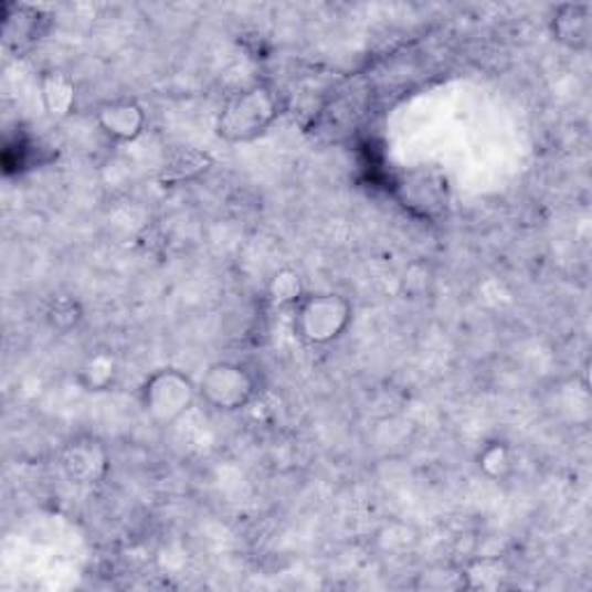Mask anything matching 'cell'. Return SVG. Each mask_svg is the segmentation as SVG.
<instances>
[{
  "mask_svg": "<svg viewBox=\"0 0 592 592\" xmlns=\"http://www.w3.org/2000/svg\"><path fill=\"white\" fill-rule=\"evenodd\" d=\"M207 405L218 412H239L249 405L257 393V380L253 370L236 361L211 363L197 384Z\"/></svg>",
  "mask_w": 592,
  "mask_h": 592,
  "instance_id": "277c9868",
  "label": "cell"
},
{
  "mask_svg": "<svg viewBox=\"0 0 592 592\" xmlns=\"http://www.w3.org/2000/svg\"><path fill=\"white\" fill-rule=\"evenodd\" d=\"M118 376V363L116 357L107 350H101L91 355L84 366L80 368V384L86 391H109L116 382Z\"/></svg>",
  "mask_w": 592,
  "mask_h": 592,
  "instance_id": "30bf717a",
  "label": "cell"
},
{
  "mask_svg": "<svg viewBox=\"0 0 592 592\" xmlns=\"http://www.w3.org/2000/svg\"><path fill=\"white\" fill-rule=\"evenodd\" d=\"M95 123L107 139L116 144H130L144 135L148 116L137 101L118 97V101H109L97 107Z\"/></svg>",
  "mask_w": 592,
  "mask_h": 592,
  "instance_id": "8992f818",
  "label": "cell"
},
{
  "mask_svg": "<svg viewBox=\"0 0 592 592\" xmlns=\"http://www.w3.org/2000/svg\"><path fill=\"white\" fill-rule=\"evenodd\" d=\"M209 167H211V156L200 154V151H179L175 156V160L165 165L162 179L171 181V183H179L183 179L202 175V171H207Z\"/></svg>",
  "mask_w": 592,
  "mask_h": 592,
  "instance_id": "8fae6325",
  "label": "cell"
},
{
  "mask_svg": "<svg viewBox=\"0 0 592 592\" xmlns=\"http://www.w3.org/2000/svg\"><path fill=\"white\" fill-rule=\"evenodd\" d=\"M281 116V97L266 86L255 84L239 91L218 114L215 133L230 144H243L262 137Z\"/></svg>",
  "mask_w": 592,
  "mask_h": 592,
  "instance_id": "6da1fadb",
  "label": "cell"
},
{
  "mask_svg": "<svg viewBox=\"0 0 592 592\" xmlns=\"http://www.w3.org/2000/svg\"><path fill=\"white\" fill-rule=\"evenodd\" d=\"M38 93L44 112L56 120L67 118L74 112V107H77V86L70 80V74L61 70L42 72Z\"/></svg>",
  "mask_w": 592,
  "mask_h": 592,
  "instance_id": "ba28073f",
  "label": "cell"
},
{
  "mask_svg": "<svg viewBox=\"0 0 592 592\" xmlns=\"http://www.w3.org/2000/svg\"><path fill=\"white\" fill-rule=\"evenodd\" d=\"M479 471L490 479H505L514 471V456L505 442H488L477 456Z\"/></svg>",
  "mask_w": 592,
  "mask_h": 592,
  "instance_id": "7c38bea8",
  "label": "cell"
},
{
  "mask_svg": "<svg viewBox=\"0 0 592 592\" xmlns=\"http://www.w3.org/2000/svg\"><path fill=\"white\" fill-rule=\"evenodd\" d=\"M268 294L271 299L281 306H296L304 299L306 292L302 287V276L292 268H283L274 276V281H271Z\"/></svg>",
  "mask_w": 592,
  "mask_h": 592,
  "instance_id": "4fadbf2b",
  "label": "cell"
},
{
  "mask_svg": "<svg viewBox=\"0 0 592 592\" xmlns=\"http://www.w3.org/2000/svg\"><path fill=\"white\" fill-rule=\"evenodd\" d=\"M553 40L572 52H588L592 44V6L564 3L551 17Z\"/></svg>",
  "mask_w": 592,
  "mask_h": 592,
  "instance_id": "52a82bcc",
  "label": "cell"
},
{
  "mask_svg": "<svg viewBox=\"0 0 592 592\" xmlns=\"http://www.w3.org/2000/svg\"><path fill=\"white\" fill-rule=\"evenodd\" d=\"M355 308L336 292L304 294L294 306V331L310 345H331L350 329Z\"/></svg>",
  "mask_w": 592,
  "mask_h": 592,
  "instance_id": "7a4b0ae2",
  "label": "cell"
},
{
  "mask_svg": "<svg viewBox=\"0 0 592 592\" xmlns=\"http://www.w3.org/2000/svg\"><path fill=\"white\" fill-rule=\"evenodd\" d=\"M46 19L49 17L40 8L8 3L3 8V33H6V40L10 44H17V46L33 44L44 33Z\"/></svg>",
  "mask_w": 592,
  "mask_h": 592,
  "instance_id": "9c48e42d",
  "label": "cell"
},
{
  "mask_svg": "<svg viewBox=\"0 0 592 592\" xmlns=\"http://www.w3.org/2000/svg\"><path fill=\"white\" fill-rule=\"evenodd\" d=\"M63 475L77 486H95L109 473V454L95 437H74L61 452Z\"/></svg>",
  "mask_w": 592,
  "mask_h": 592,
  "instance_id": "5b68a950",
  "label": "cell"
},
{
  "mask_svg": "<svg viewBox=\"0 0 592 592\" xmlns=\"http://www.w3.org/2000/svg\"><path fill=\"white\" fill-rule=\"evenodd\" d=\"M82 317H84L82 306L74 299H70V296H61V299H56L46 310V323L52 325V329L63 331V334L77 327L82 323Z\"/></svg>",
  "mask_w": 592,
  "mask_h": 592,
  "instance_id": "5bb4252c",
  "label": "cell"
},
{
  "mask_svg": "<svg viewBox=\"0 0 592 592\" xmlns=\"http://www.w3.org/2000/svg\"><path fill=\"white\" fill-rule=\"evenodd\" d=\"M471 583H467V574H419V583L416 588H424V590H461V588H467Z\"/></svg>",
  "mask_w": 592,
  "mask_h": 592,
  "instance_id": "9a60e30c",
  "label": "cell"
},
{
  "mask_svg": "<svg viewBox=\"0 0 592 592\" xmlns=\"http://www.w3.org/2000/svg\"><path fill=\"white\" fill-rule=\"evenodd\" d=\"M200 389L179 368H162L148 376L139 391V405L148 422L169 426L192 408Z\"/></svg>",
  "mask_w": 592,
  "mask_h": 592,
  "instance_id": "3957f363",
  "label": "cell"
}]
</instances>
